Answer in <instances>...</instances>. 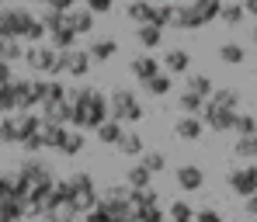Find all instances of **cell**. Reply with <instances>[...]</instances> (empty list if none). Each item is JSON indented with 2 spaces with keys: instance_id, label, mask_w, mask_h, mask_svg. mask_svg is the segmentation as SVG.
<instances>
[{
  "instance_id": "obj_1",
  "label": "cell",
  "mask_w": 257,
  "mask_h": 222,
  "mask_svg": "<svg viewBox=\"0 0 257 222\" xmlns=\"http://www.w3.org/2000/svg\"><path fill=\"white\" fill-rule=\"evenodd\" d=\"M45 35L42 21L25 11V7H0V39H21V42H39Z\"/></svg>"
},
{
  "instance_id": "obj_2",
  "label": "cell",
  "mask_w": 257,
  "mask_h": 222,
  "mask_svg": "<svg viewBox=\"0 0 257 222\" xmlns=\"http://www.w3.org/2000/svg\"><path fill=\"white\" fill-rule=\"evenodd\" d=\"M101 122H108V94H101V90L90 87L84 94V101L73 104V118H70V125L80 129V132H94Z\"/></svg>"
},
{
  "instance_id": "obj_3",
  "label": "cell",
  "mask_w": 257,
  "mask_h": 222,
  "mask_svg": "<svg viewBox=\"0 0 257 222\" xmlns=\"http://www.w3.org/2000/svg\"><path fill=\"white\" fill-rule=\"evenodd\" d=\"M18 174L28 180V201H35V198H42V194H49V187L56 184V177H52V170H49V163H42V160H35V156H28L21 167H18Z\"/></svg>"
},
{
  "instance_id": "obj_4",
  "label": "cell",
  "mask_w": 257,
  "mask_h": 222,
  "mask_svg": "<svg viewBox=\"0 0 257 222\" xmlns=\"http://www.w3.org/2000/svg\"><path fill=\"white\" fill-rule=\"evenodd\" d=\"M108 118H115V122H122V125H136V122H143V101L132 94V90H115V94H108Z\"/></svg>"
},
{
  "instance_id": "obj_5",
  "label": "cell",
  "mask_w": 257,
  "mask_h": 222,
  "mask_svg": "<svg viewBox=\"0 0 257 222\" xmlns=\"http://www.w3.org/2000/svg\"><path fill=\"white\" fill-rule=\"evenodd\" d=\"M66 184H70V194H73V205L80 208V215L90 212V208H97L101 191H97V184H94V177L87 170H77L73 177H66Z\"/></svg>"
},
{
  "instance_id": "obj_6",
  "label": "cell",
  "mask_w": 257,
  "mask_h": 222,
  "mask_svg": "<svg viewBox=\"0 0 257 222\" xmlns=\"http://www.w3.org/2000/svg\"><path fill=\"white\" fill-rule=\"evenodd\" d=\"M226 184H229V191L240 194V198L257 194V167H254V163H247V167H233L229 177H226Z\"/></svg>"
},
{
  "instance_id": "obj_7",
  "label": "cell",
  "mask_w": 257,
  "mask_h": 222,
  "mask_svg": "<svg viewBox=\"0 0 257 222\" xmlns=\"http://www.w3.org/2000/svg\"><path fill=\"white\" fill-rule=\"evenodd\" d=\"M198 118H202V125H205V129H212V132H233L236 111H229V108H215V104L205 101V111H202Z\"/></svg>"
},
{
  "instance_id": "obj_8",
  "label": "cell",
  "mask_w": 257,
  "mask_h": 222,
  "mask_svg": "<svg viewBox=\"0 0 257 222\" xmlns=\"http://www.w3.org/2000/svg\"><path fill=\"white\" fill-rule=\"evenodd\" d=\"M97 208L108 215L111 222H136V208L128 205V198H97Z\"/></svg>"
},
{
  "instance_id": "obj_9",
  "label": "cell",
  "mask_w": 257,
  "mask_h": 222,
  "mask_svg": "<svg viewBox=\"0 0 257 222\" xmlns=\"http://www.w3.org/2000/svg\"><path fill=\"white\" fill-rule=\"evenodd\" d=\"M21 59H25L35 73H49V70H52V63H56V49H52V45H39V42H35V45H28V49H25V56H21Z\"/></svg>"
},
{
  "instance_id": "obj_10",
  "label": "cell",
  "mask_w": 257,
  "mask_h": 222,
  "mask_svg": "<svg viewBox=\"0 0 257 222\" xmlns=\"http://www.w3.org/2000/svg\"><path fill=\"white\" fill-rule=\"evenodd\" d=\"M39 118L49 122V125H66L73 118V104L70 101H49V104H39Z\"/></svg>"
},
{
  "instance_id": "obj_11",
  "label": "cell",
  "mask_w": 257,
  "mask_h": 222,
  "mask_svg": "<svg viewBox=\"0 0 257 222\" xmlns=\"http://www.w3.org/2000/svg\"><path fill=\"white\" fill-rule=\"evenodd\" d=\"M11 94H14V111H32L39 108V97L32 90V80H11Z\"/></svg>"
},
{
  "instance_id": "obj_12",
  "label": "cell",
  "mask_w": 257,
  "mask_h": 222,
  "mask_svg": "<svg viewBox=\"0 0 257 222\" xmlns=\"http://www.w3.org/2000/svg\"><path fill=\"white\" fill-rule=\"evenodd\" d=\"M205 132V125H202V118L198 115H181L177 122H174V135L177 139H184V142H198Z\"/></svg>"
},
{
  "instance_id": "obj_13",
  "label": "cell",
  "mask_w": 257,
  "mask_h": 222,
  "mask_svg": "<svg viewBox=\"0 0 257 222\" xmlns=\"http://www.w3.org/2000/svg\"><path fill=\"white\" fill-rule=\"evenodd\" d=\"M177 187L181 191H198L202 184H205V170L198 167V163H184V167H177Z\"/></svg>"
},
{
  "instance_id": "obj_14",
  "label": "cell",
  "mask_w": 257,
  "mask_h": 222,
  "mask_svg": "<svg viewBox=\"0 0 257 222\" xmlns=\"http://www.w3.org/2000/svg\"><path fill=\"white\" fill-rule=\"evenodd\" d=\"M188 7L195 11V18H198V25L205 28V25H212V21H219V11H222V0H188Z\"/></svg>"
},
{
  "instance_id": "obj_15",
  "label": "cell",
  "mask_w": 257,
  "mask_h": 222,
  "mask_svg": "<svg viewBox=\"0 0 257 222\" xmlns=\"http://www.w3.org/2000/svg\"><path fill=\"white\" fill-rule=\"evenodd\" d=\"M128 73H132L139 84H146V80H153V77L160 73V63H157L153 56H136V59L128 63Z\"/></svg>"
},
{
  "instance_id": "obj_16",
  "label": "cell",
  "mask_w": 257,
  "mask_h": 222,
  "mask_svg": "<svg viewBox=\"0 0 257 222\" xmlns=\"http://www.w3.org/2000/svg\"><path fill=\"white\" fill-rule=\"evenodd\" d=\"M66 28H70L73 35H87V32L94 28V14H90L87 7H70V11H66Z\"/></svg>"
},
{
  "instance_id": "obj_17",
  "label": "cell",
  "mask_w": 257,
  "mask_h": 222,
  "mask_svg": "<svg viewBox=\"0 0 257 222\" xmlns=\"http://www.w3.org/2000/svg\"><path fill=\"white\" fill-rule=\"evenodd\" d=\"M14 125H18V142H25V139L39 135V129H42V118H39L35 111H21V115H14Z\"/></svg>"
},
{
  "instance_id": "obj_18",
  "label": "cell",
  "mask_w": 257,
  "mask_h": 222,
  "mask_svg": "<svg viewBox=\"0 0 257 222\" xmlns=\"http://www.w3.org/2000/svg\"><path fill=\"white\" fill-rule=\"evenodd\" d=\"M21 219H25V198L4 194L0 198V222H21Z\"/></svg>"
},
{
  "instance_id": "obj_19",
  "label": "cell",
  "mask_w": 257,
  "mask_h": 222,
  "mask_svg": "<svg viewBox=\"0 0 257 222\" xmlns=\"http://www.w3.org/2000/svg\"><path fill=\"white\" fill-rule=\"evenodd\" d=\"M66 56V73L70 77H87V70H90V56H87L84 49H70V52H63Z\"/></svg>"
},
{
  "instance_id": "obj_20",
  "label": "cell",
  "mask_w": 257,
  "mask_h": 222,
  "mask_svg": "<svg viewBox=\"0 0 257 222\" xmlns=\"http://www.w3.org/2000/svg\"><path fill=\"white\" fill-rule=\"evenodd\" d=\"M87 56H90V63H108V59L118 56V42L115 39H97V42H90Z\"/></svg>"
},
{
  "instance_id": "obj_21",
  "label": "cell",
  "mask_w": 257,
  "mask_h": 222,
  "mask_svg": "<svg viewBox=\"0 0 257 222\" xmlns=\"http://www.w3.org/2000/svg\"><path fill=\"white\" fill-rule=\"evenodd\" d=\"M177 32H195V28H202L198 25V18H195V11L188 7V4H174V25Z\"/></svg>"
},
{
  "instance_id": "obj_22",
  "label": "cell",
  "mask_w": 257,
  "mask_h": 222,
  "mask_svg": "<svg viewBox=\"0 0 257 222\" xmlns=\"http://www.w3.org/2000/svg\"><path fill=\"white\" fill-rule=\"evenodd\" d=\"M66 125H49L42 122V129H39V139H42V149H59L63 146V139H66Z\"/></svg>"
},
{
  "instance_id": "obj_23",
  "label": "cell",
  "mask_w": 257,
  "mask_h": 222,
  "mask_svg": "<svg viewBox=\"0 0 257 222\" xmlns=\"http://www.w3.org/2000/svg\"><path fill=\"white\" fill-rule=\"evenodd\" d=\"M209 104L236 111V108H240V90H236V87H215L212 94H209Z\"/></svg>"
},
{
  "instance_id": "obj_24",
  "label": "cell",
  "mask_w": 257,
  "mask_h": 222,
  "mask_svg": "<svg viewBox=\"0 0 257 222\" xmlns=\"http://www.w3.org/2000/svg\"><path fill=\"white\" fill-rule=\"evenodd\" d=\"M188 66H191V56L184 52V49H171L167 56H164V73H188Z\"/></svg>"
},
{
  "instance_id": "obj_25",
  "label": "cell",
  "mask_w": 257,
  "mask_h": 222,
  "mask_svg": "<svg viewBox=\"0 0 257 222\" xmlns=\"http://www.w3.org/2000/svg\"><path fill=\"white\" fill-rule=\"evenodd\" d=\"M94 135L104 142V146H118V139L125 135V129H122V122H115V118H108V122H101L97 129H94Z\"/></svg>"
},
{
  "instance_id": "obj_26",
  "label": "cell",
  "mask_w": 257,
  "mask_h": 222,
  "mask_svg": "<svg viewBox=\"0 0 257 222\" xmlns=\"http://www.w3.org/2000/svg\"><path fill=\"white\" fill-rule=\"evenodd\" d=\"M42 219H45V222H77V219H80V208H77L73 201H63V205L49 208Z\"/></svg>"
},
{
  "instance_id": "obj_27",
  "label": "cell",
  "mask_w": 257,
  "mask_h": 222,
  "mask_svg": "<svg viewBox=\"0 0 257 222\" xmlns=\"http://www.w3.org/2000/svg\"><path fill=\"white\" fill-rule=\"evenodd\" d=\"M136 42L143 45V49H157V45L164 42V32L157 25H136Z\"/></svg>"
},
{
  "instance_id": "obj_28",
  "label": "cell",
  "mask_w": 257,
  "mask_h": 222,
  "mask_svg": "<svg viewBox=\"0 0 257 222\" xmlns=\"http://www.w3.org/2000/svg\"><path fill=\"white\" fill-rule=\"evenodd\" d=\"M243 4H236V0H229V4H222V11H219V21L226 25V28H240L243 25Z\"/></svg>"
},
{
  "instance_id": "obj_29",
  "label": "cell",
  "mask_w": 257,
  "mask_h": 222,
  "mask_svg": "<svg viewBox=\"0 0 257 222\" xmlns=\"http://www.w3.org/2000/svg\"><path fill=\"white\" fill-rule=\"evenodd\" d=\"M125 14H128V21H136V25H153V4L150 0H132Z\"/></svg>"
},
{
  "instance_id": "obj_30",
  "label": "cell",
  "mask_w": 257,
  "mask_h": 222,
  "mask_svg": "<svg viewBox=\"0 0 257 222\" xmlns=\"http://www.w3.org/2000/svg\"><path fill=\"white\" fill-rule=\"evenodd\" d=\"M219 59H222L226 66H240V63L247 59V49L240 42H222L219 45Z\"/></svg>"
},
{
  "instance_id": "obj_31",
  "label": "cell",
  "mask_w": 257,
  "mask_h": 222,
  "mask_svg": "<svg viewBox=\"0 0 257 222\" xmlns=\"http://www.w3.org/2000/svg\"><path fill=\"white\" fill-rule=\"evenodd\" d=\"M128 205L132 208H146V205H160L153 187H128Z\"/></svg>"
},
{
  "instance_id": "obj_32",
  "label": "cell",
  "mask_w": 257,
  "mask_h": 222,
  "mask_svg": "<svg viewBox=\"0 0 257 222\" xmlns=\"http://www.w3.org/2000/svg\"><path fill=\"white\" fill-rule=\"evenodd\" d=\"M184 90H191V94H198V97H205L209 101V94H212V80L205 77V73H188V80H184Z\"/></svg>"
},
{
  "instance_id": "obj_33",
  "label": "cell",
  "mask_w": 257,
  "mask_h": 222,
  "mask_svg": "<svg viewBox=\"0 0 257 222\" xmlns=\"http://www.w3.org/2000/svg\"><path fill=\"white\" fill-rule=\"evenodd\" d=\"M233 153L240 156V160H257V135H236V142H233Z\"/></svg>"
},
{
  "instance_id": "obj_34",
  "label": "cell",
  "mask_w": 257,
  "mask_h": 222,
  "mask_svg": "<svg viewBox=\"0 0 257 222\" xmlns=\"http://www.w3.org/2000/svg\"><path fill=\"white\" fill-rule=\"evenodd\" d=\"M171 87H174V80H171V73H164V70H160L153 80H146V84H143V90H146V94H153V97L171 94Z\"/></svg>"
},
{
  "instance_id": "obj_35",
  "label": "cell",
  "mask_w": 257,
  "mask_h": 222,
  "mask_svg": "<svg viewBox=\"0 0 257 222\" xmlns=\"http://www.w3.org/2000/svg\"><path fill=\"white\" fill-rule=\"evenodd\" d=\"M177 104H181L184 115H202V111H205V97H198V94H191V90H184V94L177 97Z\"/></svg>"
},
{
  "instance_id": "obj_36",
  "label": "cell",
  "mask_w": 257,
  "mask_h": 222,
  "mask_svg": "<svg viewBox=\"0 0 257 222\" xmlns=\"http://www.w3.org/2000/svg\"><path fill=\"white\" fill-rule=\"evenodd\" d=\"M39 21H42L45 32L52 35V32H59V28H66V11H56V7H49V11H45Z\"/></svg>"
},
{
  "instance_id": "obj_37",
  "label": "cell",
  "mask_w": 257,
  "mask_h": 222,
  "mask_svg": "<svg viewBox=\"0 0 257 222\" xmlns=\"http://www.w3.org/2000/svg\"><path fill=\"white\" fill-rule=\"evenodd\" d=\"M84 132H80V129H73V132H66V139H63V146H59V153H63V156H77V153H80V149H84Z\"/></svg>"
},
{
  "instance_id": "obj_38",
  "label": "cell",
  "mask_w": 257,
  "mask_h": 222,
  "mask_svg": "<svg viewBox=\"0 0 257 222\" xmlns=\"http://www.w3.org/2000/svg\"><path fill=\"white\" fill-rule=\"evenodd\" d=\"M25 49H21V39H0V63H14L21 59Z\"/></svg>"
},
{
  "instance_id": "obj_39",
  "label": "cell",
  "mask_w": 257,
  "mask_h": 222,
  "mask_svg": "<svg viewBox=\"0 0 257 222\" xmlns=\"http://www.w3.org/2000/svg\"><path fill=\"white\" fill-rule=\"evenodd\" d=\"M49 39H52V49H56V52H70V49H77V35H73L70 28H59V32H52Z\"/></svg>"
},
{
  "instance_id": "obj_40",
  "label": "cell",
  "mask_w": 257,
  "mask_h": 222,
  "mask_svg": "<svg viewBox=\"0 0 257 222\" xmlns=\"http://www.w3.org/2000/svg\"><path fill=\"white\" fill-rule=\"evenodd\" d=\"M150 180H153V174H150L143 163L128 167V174H125V184H128V187H150Z\"/></svg>"
},
{
  "instance_id": "obj_41",
  "label": "cell",
  "mask_w": 257,
  "mask_h": 222,
  "mask_svg": "<svg viewBox=\"0 0 257 222\" xmlns=\"http://www.w3.org/2000/svg\"><path fill=\"white\" fill-rule=\"evenodd\" d=\"M153 25L164 32L174 25V4H153Z\"/></svg>"
},
{
  "instance_id": "obj_42",
  "label": "cell",
  "mask_w": 257,
  "mask_h": 222,
  "mask_svg": "<svg viewBox=\"0 0 257 222\" xmlns=\"http://www.w3.org/2000/svg\"><path fill=\"white\" fill-rule=\"evenodd\" d=\"M118 149H122L125 156H139V153H143V135L139 132H125L122 139H118Z\"/></svg>"
},
{
  "instance_id": "obj_43",
  "label": "cell",
  "mask_w": 257,
  "mask_h": 222,
  "mask_svg": "<svg viewBox=\"0 0 257 222\" xmlns=\"http://www.w3.org/2000/svg\"><path fill=\"white\" fill-rule=\"evenodd\" d=\"M233 132H236V135H257V118H254V115H247V111H236Z\"/></svg>"
},
{
  "instance_id": "obj_44",
  "label": "cell",
  "mask_w": 257,
  "mask_h": 222,
  "mask_svg": "<svg viewBox=\"0 0 257 222\" xmlns=\"http://www.w3.org/2000/svg\"><path fill=\"white\" fill-rule=\"evenodd\" d=\"M136 222H167L164 205H146V208H136Z\"/></svg>"
},
{
  "instance_id": "obj_45",
  "label": "cell",
  "mask_w": 257,
  "mask_h": 222,
  "mask_svg": "<svg viewBox=\"0 0 257 222\" xmlns=\"http://www.w3.org/2000/svg\"><path fill=\"white\" fill-rule=\"evenodd\" d=\"M167 219H174V222H191V219H195V208H191L188 201H171Z\"/></svg>"
},
{
  "instance_id": "obj_46",
  "label": "cell",
  "mask_w": 257,
  "mask_h": 222,
  "mask_svg": "<svg viewBox=\"0 0 257 222\" xmlns=\"http://www.w3.org/2000/svg\"><path fill=\"white\" fill-rule=\"evenodd\" d=\"M139 156H143L139 163H143L150 174H160V170L167 167V156H164V153H139Z\"/></svg>"
},
{
  "instance_id": "obj_47",
  "label": "cell",
  "mask_w": 257,
  "mask_h": 222,
  "mask_svg": "<svg viewBox=\"0 0 257 222\" xmlns=\"http://www.w3.org/2000/svg\"><path fill=\"white\" fill-rule=\"evenodd\" d=\"M49 101H66V87L59 80H45V90H42V104Z\"/></svg>"
},
{
  "instance_id": "obj_48",
  "label": "cell",
  "mask_w": 257,
  "mask_h": 222,
  "mask_svg": "<svg viewBox=\"0 0 257 222\" xmlns=\"http://www.w3.org/2000/svg\"><path fill=\"white\" fill-rule=\"evenodd\" d=\"M0 142H18V125H14V115H4V118H0Z\"/></svg>"
},
{
  "instance_id": "obj_49",
  "label": "cell",
  "mask_w": 257,
  "mask_h": 222,
  "mask_svg": "<svg viewBox=\"0 0 257 222\" xmlns=\"http://www.w3.org/2000/svg\"><path fill=\"white\" fill-rule=\"evenodd\" d=\"M84 7L90 11V14H94V18H97V14H108V11L115 7V0H87Z\"/></svg>"
},
{
  "instance_id": "obj_50",
  "label": "cell",
  "mask_w": 257,
  "mask_h": 222,
  "mask_svg": "<svg viewBox=\"0 0 257 222\" xmlns=\"http://www.w3.org/2000/svg\"><path fill=\"white\" fill-rule=\"evenodd\" d=\"M0 111H14V94H11V84L0 87Z\"/></svg>"
},
{
  "instance_id": "obj_51",
  "label": "cell",
  "mask_w": 257,
  "mask_h": 222,
  "mask_svg": "<svg viewBox=\"0 0 257 222\" xmlns=\"http://www.w3.org/2000/svg\"><path fill=\"white\" fill-rule=\"evenodd\" d=\"M191 222H226V219H222L215 208H202V212H195V219H191Z\"/></svg>"
},
{
  "instance_id": "obj_52",
  "label": "cell",
  "mask_w": 257,
  "mask_h": 222,
  "mask_svg": "<svg viewBox=\"0 0 257 222\" xmlns=\"http://www.w3.org/2000/svg\"><path fill=\"white\" fill-rule=\"evenodd\" d=\"M21 149H25L28 156H35V153L42 149V139H39V135H32V139H25V142H21Z\"/></svg>"
},
{
  "instance_id": "obj_53",
  "label": "cell",
  "mask_w": 257,
  "mask_h": 222,
  "mask_svg": "<svg viewBox=\"0 0 257 222\" xmlns=\"http://www.w3.org/2000/svg\"><path fill=\"white\" fill-rule=\"evenodd\" d=\"M104 198H128V184H111L104 191Z\"/></svg>"
},
{
  "instance_id": "obj_54",
  "label": "cell",
  "mask_w": 257,
  "mask_h": 222,
  "mask_svg": "<svg viewBox=\"0 0 257 222\" xmlns=\"http://www.w3.org/2000/svg\"><path fill=\"white\" fill-rule=\"evenodd\" d=\"M90 87H84V84H80V87H73V90H66V101H70V104H77V101H84V94Z\"/></svg>"
},
{
  "instance_id": "obj_55",
  "label": "cell",
  "mask_w": 257,
  "mask_h": 222,
  "mask_svg": "<svg viewBox=\"0 0 257 222\" xmlns=\"http://www.w3.org/2000/svg\"><path fill=\"white\" fill-rule=\"evenodd\" d=\"M84 222H111L101 208H90V212H84Z\"/></svg>"
},
{
  "instance_id": "obj_56",
  "label": "cell",
  "mask_w": 257,
  "mask_h": 222,
  "mask_svg": "<svg viewBox=\"0 0 257 222\" xmlns=\"http://www.w3.org/2000/svg\"><path fill=\"white\" fill-rule=\"evenodd\" d=\"M243 212H247L250 219H257V194H250V198H243Z\"/></svg>"
},
{
  "instance_id": "obj_57",
  "label": "cell",
  "mask_w": 257,
  "mask_h": 222,
  "mask_svg": "<svg viewBox=\"0 0 257 222\" xmlns=\"http://www.w3.org/2000/svg\"><path fill=\"white\" fill-rule=\"evenodd\" d=\"M14 80V73H11V63H0V87L4 84H11Z\"/></svg>"
},
{
  "instance_id": "obj_58",
  "label": "cell",
  "mask_w": 257,
  "mask_h": 222,
  "mask_svg": "<svg viewBox=\"0 0 257 222\" xmlns=\"http://www.w3.org/2000/svg\"><path fill=\"white\" fill-rule=\"evenodd\" d=\"M49 7H56V11H70L73 0H49Z\"/></svg>"
},
{
  "instance_id": "obj_59",
  "label": "cell",
  "mask_w": 257,
  "mask_h": 222,
  "mask_svg": "<svg viewBox=\"0 0 257 222\" xmlns=\"http://www.w3.org/2000/svg\"><path fill=\"white\" fill-rule=\"evenodd\" d=\"M243 14H250V18H257V0H243Z\"/></svg>"
},
{
  "instance_id": "obj_60",
  "label": "cell",
  "mask_w": 257,
  "mask_h": 222,
  "mask_svg": "<svg viewBox=\"0 0 257 222\" xmlns=\"http://www.w3.org/2000/svg\"><path fill=\"white\" fill-rule=\"evenodd\" d=\"M250 42H254V49H257V25L250 28Z\"/></svg>"
},
{
  "instance_id": "obj_61",
  "label": "cell",
  "mask_w": 257,
  "mask_h": 222,
  "mask_svg": "<svg viewBox=\"0 0 257 222\" xmlns=\"http://www.w3.org/2000/svg\"><path fill=\"white\" fill-rule=\"evenodd\" d=\"M73 4H87V0H73Z\"/></svg>"
},
{
  "instance_id": "obj_62",
  "label": "cell",
  "mask_w": 257,
  "mask_h": 222,
  "mask_svg": "<svg viewBox=\"0 0 257 222\" xmlns=\"http://www.w3.org/2000/svg\"><path fill=\"white\" fill-rule=\"evenodd\" d=\"M39 4H49V0H39Z\"/></svg>"
},
{
  "instance_id": "obj_63",
  "label": "cell",
  "mask_w": 257,
  "mask_h": 222,
  "mask_svg": "<svg viewBox=\"0 0 257 222\" xmlns=\"http://www.w3.org/2000/svg\"><path fill=\"white\" fill-rule=\"evenodd\" d=\"M250 222H257V219H250Z\"/></svg>"
},
{
  "instance_id": "obj_64",
  "label": "cell",
  "mask_w": 257,
  "mask_h": 222,
  "mask_svg": "<svg viewBox=\"0 0 257 222\" xmlns=\"http://www.w3.org/2000/svg\"><path fill=\"white\" fill-rule=\"evenodd\" d=\"M171 222H174V219H171Z\"/></svg>"
}]
</instances>
